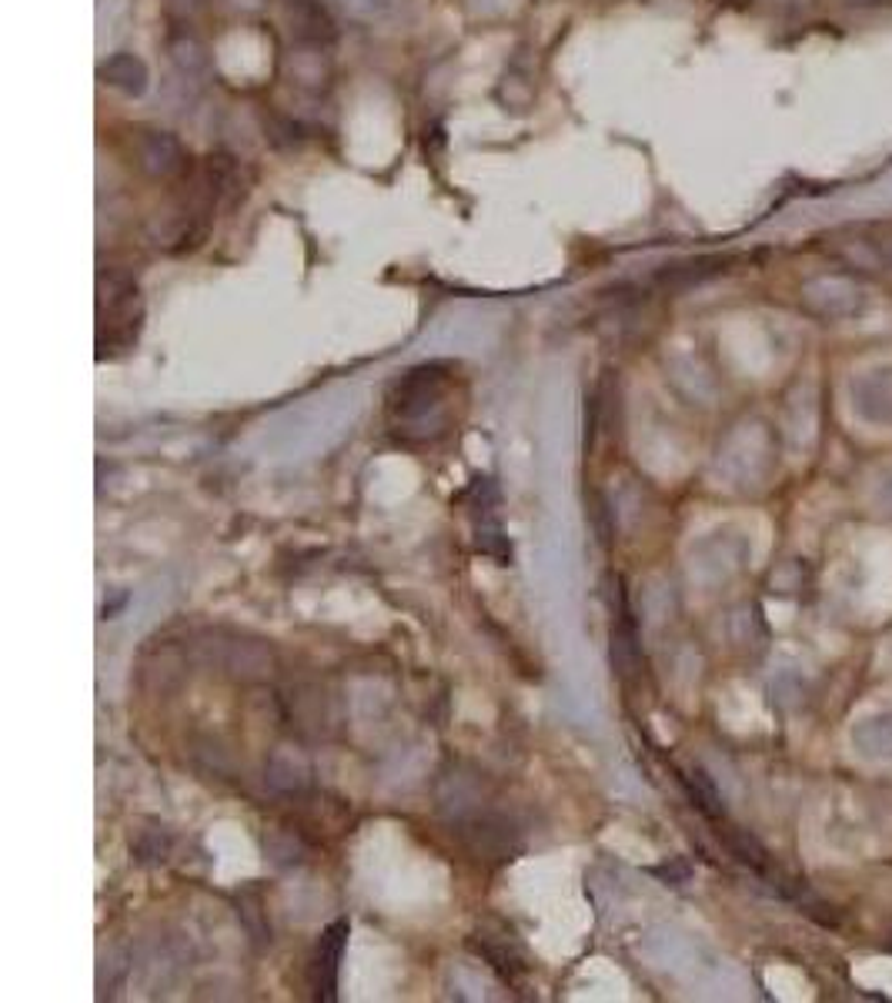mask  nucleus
I'll return each instance as SVG.
<instances>
[{"instance_id": "nucleus-11", "label": "nucleus", "mask_w": 892, "mask_h": 1003, "mask_svg": "<svg viewBox=\"0 0 892 1003\" xmlns=\"http://www.w3.org/2000/svg\"><path fill=\"white\" fill-rule=\"evenodd\" d=\"M344 8L351 14H361V18H371V14H381L388 8V0H344Z\"/></svg>"}, {"instance_id": "nucleus-6", "label": "nucleus", "mask_w": 892, "mask_h": 1003, "mask_svg": "<svg viewBox=\"0 0 892 1003\" xmlns=\"http://www.w3.org/2000/svg\"><path fill=\"white\" fill-rule=\"evenodd\" d=\"M472 950H475L479 956H485V963H489L492 970H499L502 980H519V976L529 970L522 946H519V943L512 940V933H505V930H499V933H492V930H475V933H472Z\"/></svg>"}, {"instance_id": "nucleus-1", "label": "nucleus", "mask_w": 892, "mask_h": 1003, "mask_svg": "<svg viewBox=\"0 0 892 1003\" xmlns=\"http://www.w3.org/2000/svg\"><path fill=\"white\" fill-rule=\"evenodd\" d=\"M384 418L404 445L441 441L455 425V368L428 361L404 371L384 398Z\"/></svg>"}, {"instance_id": "nucleus-10", "label": "nucleus", "mask_w": 892, "mask_h": 1003, "mask_svg": "<svg viewBox=\"0 0 892 1003\" xmlns=\"http://www.w3.org/2000/svg\"><path fill=\"white\" fill-rule=\"evenodd\" d=\"M174 61L181 64V71H204V64H208V58H204V51H201V44L198 41H178L174 48Z\"/></svg>"}, {"instance_id": "nucleus-2", "label": "nucleus", "mask_w": 892, "mask_h": 1003, "mask_svg": "<svg viewBox=\"0 0 892 1003\" xmlns=\"http://www.w3.org/2000/svg\"><path fill=\"white\" fill-rule=\"evenodd\" d=\"M144 325V301L138 291V281L128 275H108L101 278V298H98V358L121 355L138 345Z\"/></svg>"}, {"instance_id": "nucleus-9", "label": "nucleus", "mask_w": 892, "mask_h": 1003, "mask_svg": "<svg viewBox=\"0 0 892 1003\" xmlns=\"http://www.w3.org/2000/svg\"><path fill=\"white\" fill-rule=\"evenodd\" d=\"M294 21L301 24L298 28L301 38H311V41L331 38V21L324 18V11L318 4H311V0H298V4H294Z\"/></svg>"}, {"instance_id": "nucleus-5", "label": "nucleus", "mask_w": 892, "mask_h": 1003, "mask_svg": "<svg viewBox=\"0 0 892 1003\" xmlns=\"http://www.w3.org/2000/svg\"><path fill=\"white\" fill-rule=\"evenodd\" d=\"M138 165L151 175V178H178L188 168V155L181 148V141L168 131H141L138 135Z\"/></svg>"}, {"instance_id": "nucleus-4", "label": "nucleus", "mask_w": 892, "mask_h": 1003, "mask_svg": "<svg viewBox=\"0 0 892 1003\" xmlns=\"http://www.w3.org/2000/svg\"><path fill=\"white\" fill-rule=\"evenodd\" d=\"M344 943H348V920H334L321 940H318V950H314V960H311V990L318 1000H334V990H338V963H341V953H344Z\"/></svg>"}, {"instance_id": "nucleus-3", "label": "nucleus", "mask_w": 892, "mask_h": 1003, "mask_svg": "<svg viewBox=\"0 0 892 1003\" xmlns=\"http://www.w3.org/2000/svg\"><path fill=\"white\" fill-rule=\"evenodd\" d=\"M472 495H475V502H472L475 513L472 516H475V533H479L475 543L485 556H492L505 566L512 559V546H509L502 519H499V491L489 478H475Z\"/></svg>"}, {"instance_id": "nucleus-8", "label": "nucleus", "mask_w": 892, "mask_h": 1003, "mask_svg": "<svg viewBox=\"0 0 892 1003\" xmlns=\"http://www.w3.org/2000/svg\"><path fill=\"white\" fill-rule=\"evenodd\" d=\"M639 636H635V623H632V613L625 606V596L619 603V616L612 619V663L619 666L622 676L635 673L639 669Z\"/></svg>"}, {"instance_id": "nucleus-12", "label": "nucleus", "mask_w": 892, "mask_h": 1003, "mask_svg": "<svg viewBox=\"0 0 892 1003\" xmlns=\"http://www.w3.org/2000/svg\"><path fill=\"white\" fill-rule=\"evenodd\" d=\"M181 4H188V0H181Z\"/></svg>"}, {"instance_id": "nucleus-7", "label": "nucleus", "mask_w": 892, "mask_h": 1003, "mask_svg": "<svg viewBox=\"0 0 892 1003\" xmlns=\"http://www.w3.org/2000/svg\"><path fill=\"white\" fill-rule=\"evenodd\" d=\"M101 78L104 85L124 91V95H144L148 91V64L134 54H111L104 64H101Z\"/></svg>"}]
</instances>
